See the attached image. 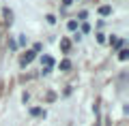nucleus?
<instances>
[{
	"mask_svg": "<svg viewBox=\"0 0 129 126\" xmlns=\"http://www.w3.org/2000/svg\"><path fill=\"white\" fill-rule=\"evenodd\" d=\"M71 68V60H62L60 62V71H69Z\"/></svg>",
	"mask_w": 129,
	"mask_h": 126,
	"instance_id": "nucleus-7",
	"label": "nucleus"
},
{
	"mask_svg": "<svg viewBox=\"0 0 129 126\" xmlns=\"http://www.w3.org/2000/svg\"><path fill=\"white\" fill-rule=\"evenodd\" d=\"M30 115H43V117H45V111L39 109V107H32V109H30Z\"/></svg>",
	"mask_w": 129,
	"mask_h": 126,
	"instance_id": "nucleus-5",
	"label": "nucleus"
},
{
	"mask_svg": "<svg viewBox=\"0 0 129 126\" xmlns=\"http://www.w3.org/2000/svg\"><path fill=\"white\" fill-rule=\"evenodd\" d=\"M73 5V0H62V7H71Z\"/></svg>",
	"mask_w": 129,
	"mask_h": 126,
	"instance_id": "nucleus-10",
	"label": "nucleus"
},
{
	"mask_svg": "<svg viewBox=\"0 0 129 126\" xmlns=\"http://www.w3.org/2000/svg\"><path fill=\"white\" fill-rule=\"evenodd\" d=\"M35 56H37V51H35V49H30V51H26V54L22 56V66H26V64H30L32 60H35Z\"/></svg>",
	"mask_w": 129,
	"mask_h": 126,
	"instance_id": "nucleus-1",
	"label": "nucleus"
},
{
	"mask_svg": "<svg viewBox=\"0 0 129 126\" xmlns=\"http://www.w3.org/2000/svg\"><path fill=\"white\" fill-rule=\"evenodd\" d=\"M60 49L67 54V51L71 49V41H69V39H62V41H60Z\"/></svg>",
	"mask_w": 129,
	"mask_h": 126,
	"instance_id": "nucleus-3",
	"label": "nucleus"
},
{
	"mask_svg": "<svg viewBox=\"0 0 129 126\" xmlns=\"http://www.w3.org/2000/svg\"><path fill=\"white\" fill-rule=\"evenodd\" d=\"M45 19H47V24H56V17H54V15H47Z\"/></svg>",
	"mask_w": 129,
	"mask_h": 126,
	"instance_id": "nucleus-9",
	"label": "nucleus"
},
{
	"mask_svg": "<svg viewBox=\"0 0 129 126\" xmlns=\"http://www.w3.org/2000/svg\"><path fill=\"white\" fill-rule=\"evenodd\" d=\"M112 13V7H99V15H103V17H106V15H110Z\"/></svg>",
	"mask_w": 129,
	"mask_h": 126,
	"instance_id": "nucleus-4",
	"label": "nucleus"
},
{
	"mask_svg": "<svg viewBox=\"0 0 129 126\" xmlns=\"http://www.w3.org/2000/svg\"><path fill=\"white\" fill-rule=\"evenodd\" d=\"M41 64H45V68H52V66H54V58H52V56H43Z\"/></svg>",
	"mask_w": 129,
	"mask_h": 126,
	"instance_id": "nucleus-2",
	"label": "nucleus"
},
{
	"mask_svg": "<svg viewBox=\"0 0 129 126\" xmlns=\"http://www.w3.org/2000/svg\"><path fill=\"white\" fill-rule=\"evenodd\" d=\"M67 28H69V30H78V22H75V19H71V22L67 24Z\"/></svg>",
	"mask_w": 129,
	"mask_h": 126,
	"instance_id": "nucleus-8",
	"label": "nucleus"
},
{
	"mask_svg": "<svg viewBox=\"0 0 129 126\" xmlns=\"http://www.w3.org/2000/svg\"><path fill=\"white\" fill-rule=\"evenodd\" d=\"M127 58H129V49H120L118 51V60H123V62H125Z\"/></svg>",
	"mask_w": 129,
	"mask_h": 126,
	"instance_id": "nucleus-6",
	"label": "nucleus"
}]
</instances>
